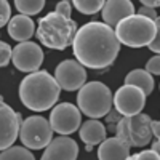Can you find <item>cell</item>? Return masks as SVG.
<instances>
[{"mask_svg":"<svg viewBox=\"0 0 160 160\" xmlns=\"http://www.w3.org/2000/svg\"><path fill=\"white\" fill-rule=\"evenodd\" d=\"M75 61L83 68L106 69L115 61L120 43L112 28L104 22L91 21L77 29L72 40Z\"/></svg>","mask_w":160,"mask_h":160,"instance_id":"cell-1","label":"cell"},{"mask_svg":"<svg viewBox=\"0 0 160 160\" xmlns=\"http://www.w3.org/2000/svg\"><path fill=\"white\" fill-rule=\"evenodd\" d=\"M61 88L55 77L47 71H35L22 78L19 85V99L28 109L35 112L48 111L59 99Z\"/></svg>","mask_w":160,"mask_h":160,"instance_id":"cell-2","label":"cell"},{"mask_svg":"<svg viewBox=\"0 0 160 160\" xmlns=\"http://www.w3.org/2000/svg\"><path fill=\"white\" fill-rule=\"evenodd\" d=\"M77 29V22L74 19L51 11L38 19L35 35L40 43L51 50H66L72 45Z\"/></svg>","mask_w":160,"mask_h":160,"instance_id":"cell-3","label":"cell"},{"mask_svg":"<svg viewBox=\"0 0 160 160\" xmlns=\"http://www.w3.org/2000/svg\"><path fill=\"white\" fill-rule=\"evenodd\" d=\"M158 28V19L152 21L141 15H131L120 21L115 26L114 32L118 43H123L131 48H141L151 43V40L160 31Z\"/></svg>","mask_w":160,"mask_h":160,"instance_id":"cell-4","label":"cell"},{"mask_svg":"<svg viewBox=\"0 0 160 160\" xmlns=\"http://www.w3.org/2000/svg\"><path fill=\"white\" fill-rule=\"evenodd\" d=\"M78 111L90 118H101L112 109V93L101 82H85L77 95Z\"/></svg>","mask_w":160,"mask_h":160,"instance_id":"cell-5","label":"cell"},{"mask_svg":"<svg viewBox=\"0 0 160 160\" xmlns=\"http://www.w3.org/2000/svg\"><path fill=\"white\" fill-rule=\"evenodd\" d=\"M151 117L146 114H136L130 117H122L117 122L115 133L117 138L125 141L130 148H144L151 142Z\"/></svg>","mask_w":160,"mask_h":160,"instance_id":"cell-6","label":"cell"},{"mask_svg":"<svg viewBox=\"0 0 160 160\" xmlns=\"http://www.w3.org/2000/svg\"><path fill=\"white\" fill-rule=\"evenodd\" d=\"M18 138L28 149H45L53 139V130L50 122L42 115H32L19 123Z\"/></svg>","mask_w":160,"mask_h":160,"instance_id":"cell-7","label":"cell"},{"mask_svg":"<svg viewBox=\"0 0 160 160\" xmlns=\"http://www.w3.org/2000/svg\"><path fill=\"white\" fill-rule=\"evenodd\" d=\"M82 125V112L71 102H59L50 114V127L59 136L72 135Z\"/></svg>","mask_w":160,"mask_h":160,"instance_id":"cell-8","label":"cell"},{"mask_svg":"<svg viewBox=\"0 0 160 160\" xmlns=\"http://www.w3.org/2000/svg\"><path fill=\"white\" fill-rule=\"evenodd\" d=\"M11 61L21 72H35L43 62V51L35 42H19L11 50Z\"/></svg>","mask_w":160,"mask_h":160,"instance_id":"cell-9","label":"cell"},{"mask_svg":"<svg viewBox=\"0 0 160 160\" xmlns=\"http://www.w3.org/2000/svg\"><path fill=\"white\" fill-rule=\"evenodd\" d=\"M146 104V95L133 85L120 87L114 95V108L122 117L136 115L142 111Z\"/></svg>","mask_w":160,"mask_h":160,"instance_id":"cell-10","label":"cell"},{"mask_svg":"<svg viewBox=\"0 0 160 160\" xmlns=\"http://www.w3.org/2000/svg\"><path fill=\"white\" fill-rule=\"evenodd\" d=\"M55 80L59 88L75 91L87 82V69L75 59H66L55 71Z\"/></svg>","mask_w":160,"mask_h":160,"instance_id":"cell-11","label":"cell"},{"mask_svg":"<svg viewBox=\"0 0 160 160\" xmlns=\"http://www.w3.org/2000/svg\"><path fill=\"white\" fill-rule=\"evenodd\" d=\"M22 122L21 114L15 112L0 96V151L10 148L18 139L19 123Z\"/></svg>","mask_w":160,"mask_h":160,"instance_id":"cell-12","label":"cell"},{"mask_svg":"<svg viewBox=\"0 0 160 160\" xmlns=\"http://www.w3.org/2000/svg\"><path fill=\"white\" fill-rule=\"evenodd\" d=\"M78 144L69 136L51 139L40 160H77Z\"/></svg>","mask_w":160,"mask_h":160,"instance_id":"cell-13","label":"cell"},{"mask_svg":"<svg viewBox=\"0 0 160 160\" xmlns=\"http://www.w3.org/2000/svg\"><path fill=\"white\" fill-rule=\"evenodd\" d=\"M101 10L104 24H108L109 28H115L122 19L135 15V5L131 3V0H106Z\"/></svg>","mask_w":160,"mask_h":160,"instance_id":"cell-14","label":"cell"},{"mask_svg":"<svg viewBox=\"0 0 160 160\" xmlns=\"http://www.w3.org/2000/svg\"><path fill=\"white\" fill-rule=\"evenodd\" d=\"M130 155V146L120 138H106L99 142L98 160H127Z\"/></svg>","mask_w":160,"mask_h":160,"instance_id":"cell-15","label":"cell"},{"mask_svg":"<svg viewBox=\"0 0 160 160\" xmlns=\"http://www.w3.org/2000/svg\"><path fill=\"white\" fill-rule=\"evenodd\" d=\"M35 34V24L34 21L26 15L11 16L8 21V35L16 40V42H28Z\"/></svg>","mask_w":160,"mask_h":160,"instance_id":"cell-16","label":"cell"},{"mask_svg":"<svg viewBox=\"0 0 160 160\" xmlns=\"http://www.w3.org/2000/svg\"><path fill=\"white\" fill-rule=\"evenodd\" d=\"M78 135H80V139L85 144L96 146V144H99L106 139L108 131H106V127L99 122V120L90 118L85 123H82L78 127Z\"/></svg>","mask_w":160,"mask_h":160,"instance_id":"cell-17","label":"cell"},{"mask_svg":"<svg viewBox=\"0 0 160 160\" xmlns=\"http://www.w3.org/2000/svg\"><path fill=\"white\" fill-rule=\"evenodd\" d=\"M125 85L138 87L146 96H149L154 91V77L144 69H135L127 74L125 77Z\"/></svg>","mask_w":160,"mask_h":160,"instance_id":"cell-18","label":"cell"},{"mask_svg":"<svg viewBox=\"0 0 160 160\" xmlns=\"http://www.w3.org/2000/svg\"><path fill=\"white\" fill-rule=\"evenodd\" d=\"M0 160H35V157L24 146H10L0 152Z\"/></svg>","mask_w":160,"mask_h":160,"instance_id":"cell-19","label":"cell"},{"mask_svg":"<svg viewBox=\"0 0 160 160\" xmlns=\"http://www.w3.org/2000/svg\"><path fill=\"white\" fill-rule=\"evenodd\" d=\"M15 7L19 11V15L32 16L43 10L45 0H15Z\"/></svg>","mask_w":160,"mask_h":160,"instance_id":"cell-20","label":"cell"},{"mask_svg":"<svg viewBox=\"0 0 160 160\" xmlns=\"http://www.w3.org/2000/svg\"><path fill=\"white\" fill-rule=\"evenodd\" d=\"M71 2L82 15H95L104 7L106 0H71Z\"/></svg>","mask_w":160,"mask_h":160,"instance_id":"cell-21","label":"cell"},{"mask_svg":"<svg viewBox=\"0 0 160 160\" xmlns=\"http://www.w3.org/2000/svg\"><path fill=\"white\" fill-rule=\"evenodd\" d=\"M10 18H11V7L8 0H0V29L5 24H8Z\"/></svg>","mask_w":160,"mask_h":160,"instance_id":"cell-22","label":"cell"},{"mask_svg":"<svg viewBox=\"0 0 160 160\" xmlns=\"http://www.w3.org/2000/svg\"><path fill=\"white\" fill-rule=\"evenodd\" d=\"M11 47L7 42H2L0 40V68H5V66L10 64L11 59Z\"/></svg>","mask_w":160,"mask_h":160,"instance_id":"cell-23","label":"cell"},{"mask_svg":"<svg viewBox=\"0 0 160 160\" xmlns=\"http://www.w3.org/2000/svg\"><path fill=\"white\" fill-rule=\"evenodd\" d=\"M127 160H160V157H158L157 152L148 149V151H141L135 155H128Z\"/></svg>","mask_w":160,"mask_h":160,"instance_id":"cell-24","label":"cell"},{"mask_svg":"<svg viewBox=\"0 0 160 160\" xmlns=\"http://www.w3.org/2000/svg\"><path fill=\"white\" fill-rule=\"evenodd\" d=\"M56 13L62 15L64 18H71V13H72V3L71 0H61L59 3H56Z\"/></svg>","mask_w":160,"mask_h":160,"instance_id":"cell-25","label":"cell"},{"mask_svg":"<svg viewBox=\"0 0 160 160\" xmlns=\"http://www.w3.org/2000/svg\"><path fill=\"white\" fill-rule=\"evenodd\" d=\"M151 75H158L160 74V58L155 55L154 58H151L148 62H146V69Z\"/></svg>","mask_w":160,"mask_h":160,"instance_id":"cell-26","label":"cell"},{"mask_svg":"<svg viewBox=\"0 0 160 160\" xmlns=\"http://www.w3.org/2000/svg\"><path fill=\"white\" fill-rule=\"evenodd\" d=\"M138 15L146 16V18H149V19H152V21H157V19H158V15H157L155 8H149V7H141V8L138 10Z\"/></svg>","mask_w":160,"mask_h":160,"instance_id":"cell-27","label":"cell"},{"mask_svg":"<svg viewBox=\"0 0 160 160\" xmlns=\"http://www.w3.org/2000/svg\"><path fill=\"white\" fill-rule=\"evenodd\" d=\"M104 117H106V122H108V123H111V125H112V123H117L118 120L122 118V115H120L117 111H112V109H111L108 114H106Z\"/></svg>","mask_w":160,"mask_h":160,"instance_id":"cell-28","label":"cell"},{"mask_svg":"<svg viewBox=\"0 0 160 160\" xmlns=\"http://www.w3.org/2000/svg\"><path fill=\"white\" fill-rule=\"evenodd\" d=\"M148 47H149V50H151V51L158 53V50H160V31L155 34V37L151 40V43H149Z\"/></svg>","mask_w":160,"mask_h":160,"instance_id":"cell-29","label":"cell"},{"mask_svg":"<svg viewBox=\"0 0 160 160\" xmlns=\"http://www.w3.org/2000/svg\"><path fill=\"white\" fill-rule=\"evenodd\" d=\"M151 133H152V136L155 139L160 138V123L157 122V120H152L151 122Z\"/></svg>","mask_w":160,"mask_h":160,"instance_id":"cell-30","label":"cell"},{"mask_svg":"<svg viewBox=\"0 0 160 160\" xmlns=\"http://www.w3.org/2000/svg\"><path fill=\"white\" fill-rule=\"evenodd\" d=\"M142 7H149V8H157L160 5V0H139Z\"/></svg>","mask_w":160,"mask_h":160,"instance_id":"cell-31","label":"cell"},{"mask_svg":"<svg viewBox=\"0 0 160 160\" xmlns=\"http://www.w3.org/2000/svg\"><path fill=\"white\" fill-rule=\"evenodd\" d=\"M158 148H160V141H158V139H155V141L152 142L151 151H154V152H157V154H158Z\"/></svg>","mask_w":160,"mask_h":160,"instance_id":"cell-32","label":"cell"}]
</instances>
